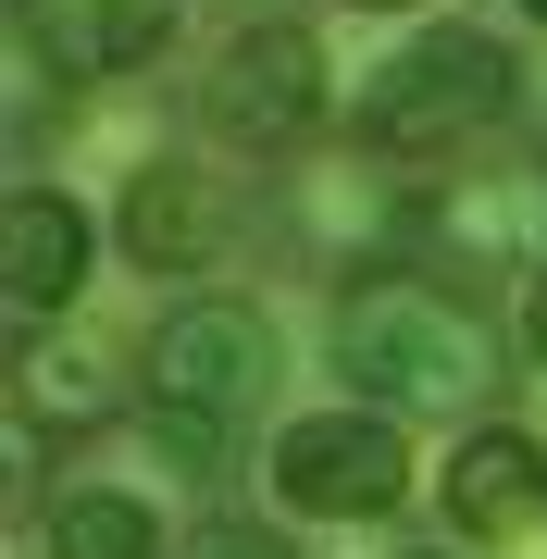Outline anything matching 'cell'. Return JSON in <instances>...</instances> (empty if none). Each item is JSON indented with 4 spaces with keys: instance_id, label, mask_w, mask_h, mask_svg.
Listing matches in <instances>:
<instances>
[{
    "instance_id": "obj_1",
    "label": "cell",
    "mask_w": 547,
    "mask_h": 559,
    "mask_svg": "<svg viewBox=\"0 0 547 559\" xmlns=\"http://www.w3.org/2000/svg\"><path fill=\"white\" fill-rule=\"evenodd\" d=\"M336 360H348V385H373L385 411H486V385H498V348H486V323H473L448 286L424 274H361L336 299Z\"/></svg>"
},
{
    "instance_id": "obj_2",
    "label": "cell",
    "mask_w": 547,
    "mask_h": 559,
    "mask_svg": "<svg viewBox=\"0 0 547 559\" xmlns=\"http://www.w3.org/2000/svg\"><path fill=\"white\" fill-rule=\"evenodd\" d=\"M274 399V323L249 299H187L150 336V436L187 473H224V448L249 436V411Z\"/></svg>"
},
{
    "instance_id": "obj_3",
    "label": "cell",
    "mask_w": 547,
    "mask_h": 559,
    "mask_svg": "<svg viewBox=\"0 0 547 559\" xmlns=\"http://www.w3.org/2000/svg\"><path fill=\"white\" fill-rule=\"evenodd\" d=\"M498 112H510V50L473 38V25H436V38H411L361 87V150L373 162H448L461 138H486Z\"/></svg>"
},
{
    "instance_id": "obj_4",
    "label": "cell",
    "mask_w": 547,
    "mask_h": 559,
    "mask_svg": "<svg viewBox=\"0 0 547 559\" xmlns=\"http://www.w3.org/2000/svg\"><path fill=\"white\" fill-rule=\"evenodd\" d=\"M274 498L299 522H385L411 498V448L385 411H299L274 436Z\"/></svg>"
},
{
    "instance_id": "obj_5",
    "label": "cell",
    "mask_w": 547,
    "mask_h": 559,
    "mask_svg": "<svg viewBox=\"0 0 547 559\" xmlns=\"http://www.w3.org/2000/svg\"><path fill=\"white\" fill-rule=\"evenodd\" d=\"M200 124L224 150H299L324 124V50H311V25H237L224 62L200 75Z\"/></svg>"
},
{
    "instance_id": "obj_6",
    "label": "cell",
    "mask_w": 547,
    "mask_h": 559,
    "mask_svg": "<svg viewBox=\"0 0 547 559\" xmlns=\"http://www.w3.org/2000/svg\"><path fill=\"white\" fill-rule=\"evenodd\" d=\"M237 249V187L212 162H138L124 175V261L138 274H212Z\"/></svg>"
},
{
    "instance_id": "obj_7",
    "label": "cell",
    "mask_w": 547,
    "mask_h": 559,
    "mask_svg": "<svg viewBox=\"0 0 547 559\" xmlns=\"http://www.w3.org/2000/svg\"><path fill=\"white\" fill-rule=\"evenodd\" d=\"M448 522L461 535H535L547 522V448L535 436H510V423H473L461 448H448Z\"/></svg>"
},
{
    "instance_id": "obj_8",
    "label": "cell",
    "mask_w": 547,
    "mask_h": 559,
    "mask_svg": "<svg viewBox=\"0 0 547 559\" xmlns=\"http://www.w3.org/2000/svg\"><path fill=\"white\" fill-rule=\"evenodd\" d=\"M0 274H13V311L38 323L87 286V212L62 200V187H13V212H0Z\"/></svg>"
},
{
    "instance_id": "obj_9",
    "label": "cell",
    "mask_w": 547,
    "mask_h": 559,
    "mask_svg": "<svg viewBox=\"0 0 547 559\" xmlns=\"http://www.w3.org/2000/svg\"><path fill=\"white\" fill-rule=\"evenodd\" d=\"M436 237H448V261H547V200H535V175L498 162V175L436 200Z\"/></svg>"
},
{
    "instance_id": "obj_10",
    "label": "cell",
    "mask_w": 547,
    "mask_h": 559,
    "mask_svg": "<svg viewBox=\"0 0 547 559\" xmlns=\"http://www.w3.org/2000/svg\"><path fill=\"white\" fill-rule=\"evenodd\" d=\"M50 559H163V522H150V498H124V485H87V498L50 510Z\"/></svg>"
},
{
    "instance_id": "obj_11",
    "label": "cell",
    "mask_w": 547,
    "mask_h": 559,
    "mask_svg": "<svg viewBox=\"0 0 547 559\" xmlns=\"http://www.w3.org/2000/svg\"><path fill=\"white\" fill-rule=\"evenodd\" d=\"M25 411H50V423H100V411H112V348H100V336H50V348H25Z\"/></svg>"
},
{
    "instance_id": "obj_12",
    "label": "cell",
    "mask_w": 547,
    "mask_h": 559,
    "mask_svg": "<svg viewBox=\"0 0 547 559\" xmlns=\"http://www.w3.org/2000/svg\"><path fill=\"white\" fill-rule=\"evenodd\" d=\"M175 38V0H75V62L87 75H138Z\"/></svg>"
},
{
    "instance_id": "obj_13",
    "label": "cell",
    "mask_w": 547,
    "mask_h": 559,
    "mask_svg": "<svg viewBox=\"0 0 547 559\" xmlns=\"http://www.w3.org/2000/svg\"><path fill=\"white\" fill-rule=\"evenodd\" d=\"M299 224H311V237H385V187L361 175V162H348V175H311V200H299Z\"/></svg>"
},
{
    "instance_id": "obj_14",
    "label": "cell",
    "mask_w": 547,
    "mask_h": 559,
    "mask_svg": "<svg viewBox=\"0 0 547 559\" xmlns=\"http://www.w3.org/2000/svg\"><path fill=\"white\" fill-rule=\"evenodd\" d=\"M187 559H286V547L249 535V522H200V547H187Z\"/></svg>"
},
{
    "instance_id": "obj_15",
    "label": "cell",
    "mask_w": 547,
    "mask_h": 559,
    "mask_svg": "<svg viewBox=\"0 0 547 559\" xmlns=\"http://www.w3.org/2000/svg\"><path fill=\"white\" fill-rule=\"evenodd\" d=\"M523 360L547 373V274H535V299H523Z\"/></svg>"
},
{
    "instance_id": "obj_16",
    "label": "cell",
    "mask_w": 547,
    "mask_h": 559,
    "mask_svg": "<svg viewBox=\"0 0 547 559\" xmlns=\"http://www.w3.org/2000/svg\"><path fill=\"white\" fill-rule=\"evenodd\" d=\"M348 13H411V0H348Z\"/></svg>"
},
{
    "instance_id": "obj_17",
    "label": "cell",
    "mask_w": 547,
    "mask_h": 559,
    "mask_svg": "<svg viewBox=\"0 0 547 559\" xmlns=\"http://www.w3.org/2000/svg\"><path fill=\"white\" fill-rule=\"evenodd\" d=\"M523 13H535V25H547V0H523Z\"/></svg>"
}]
</instances>
